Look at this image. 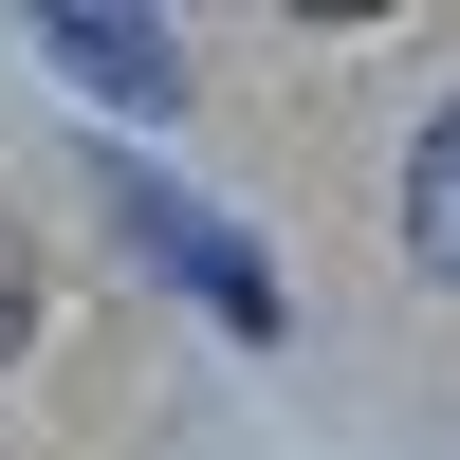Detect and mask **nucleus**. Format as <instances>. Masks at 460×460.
I'll return each mask as SVG.
<instances>
[{
	"label": "nucleus",
	"instance_id": "obj_1",
	"mask_svg": "<svg viewBox=\"0 0 460 460\" xmlns=\"http://www.w3.org/2000/svg\"><path fill=\"white\" fill-rule=\"evenodd\" d=\"M93 203L129 221V258H147V277H166V295H184L203 332H240V350H277V332H295V295H277V258H258L240 221H221V203H184V184L147 166V147H111V166H93Z\"/></svg>",
	"mask_w": 460,
	"mask_h": 460
},
{
	"label": "nucleus",
	"instance_id": "obj_2",
	"mask_svg": "<svg viewBox=\"0 0 460 460\" xmlns=\"http://www.w3.org/2000/svg\"><path fill=\"white\" fill-rule=\"evenodd\" d=\"M37 56H56L93 111H184V37L166 19H37Z\"/></svg>",
	"mask_w": 460,
	"mask_h": 460
},
{
	"label": "nucleus",
	"instance_id": "obj_3",
	"mask_svg": "<svg viewBox=\"0 0 460 460\" xmlns=\"http://www.w3.org/2000/svg\"><path fill=\"white\" fill-rule=\"evenodd\" d=\"M405 277H442V295H460V93L405 129Z\"/></svg>",
	"mask_w": 460,
	"mask_h": 460
},
{
	"label": "nucleus",
	"instance_id": "obj_4",
	"mask_svg": "<svg viewBox=\"0 0 460 460\" xmlns=\"http://www.w3.org/2000/svg\"><path fill=\"white\" fill-rule=\"evenodd\" d=\"M19 350H37V258L0 240V368H19Z\"/></svg>",
	"mask_w": 460,
	"mask_h": 460
}]
</instances>
